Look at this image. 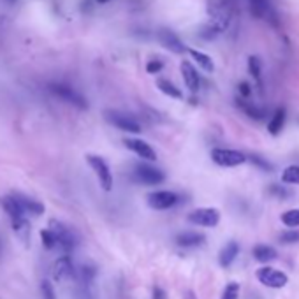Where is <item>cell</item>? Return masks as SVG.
Here are the masks:
<instances>
[{
  "instance_id": "6da1fadb",
  "label": "cell",
  "mask_w": 299,
  "mask_h": 299,
  "mask_svg": "<svg viewBox=\"0 0 299 299\" xmlns=\"http://www.w3.org/2000/svg\"><path fill=\"white\" fill-rule=\"evenodd\" d=\"M48 90L55 95V97L65 101L67 104H73L78 109H88V101L79 94L78 90H74L73 86L65 85V83H50Z\"/></svg>"
},
{
  "instance_id": "7a4b0ae2",
  "label": "cell",
  "mask_w": 299,
  "mask_h": 299,
  "mask_svg": "<svg viewBox=\"0 0 299 299\" xmlns=\"http://www.w3.org/2000/svg\"><path fill=\"white\" fill-rule=\"evenodd\" d=\"M48 229L55 234V238H57V246L62 248L63 254L74 252L78 241H76L74 233L69 229V227L63 225L62 222H58V220H50V227H48Z\"/></svg>"
},
{
  "instance_id": "3957f363",
  "label": "cell",
  "mask_w": 299,
  "mask_h": 299,
  "mask_svg": "<svg viewBox=\"0 0 299 299\" xmlns=\"http://www.w3.org/2000/svg\"><path fill=\"white\" fill-rule=\"evenodd\" d=\"M86 160H88L91 171L95 173V176H97L102 189L106 192H111V189H113V174H111L107 162L102 157H99V155H86Z\"/></svg>"
},
{
  "instance_id": "277c9868",
  "label": "cell",
  "mask_w": 299,
  "mask_h": 299,
  "mask_svg": "<svg viewBox=\"0 0 299 299\" xmlns=\"http://www.w3.org/2000/svg\"><path fill=\"white\" fill-rule=\"evenodd\" d=\"M104 118L111 123V125H114L117 129L123 130V132L139 134L143 130L137 120H134L132 117H129V114H125V113H120V111H106Z\"/></svg>"
},
{
  "instance_id": "5b68a950",
  "label": "cell",
  "mask_w": 299,
  "mask_h": 299,
  "mask_svg": "<svg viewBox=\"0 0 299 299\" xmlns=\"http://www.w3.org/2000/svg\"><path fill=\"white\" fill-rule=\"evenodd\" d=\"M211 160L215 164L222 167H236L246 162V155L236 150H227V148H215L211 150Z\"/></svg>"
},
{
  "instance_id": "8992f818",
  "label": "cell",
  "mask_w": 299,
  "mask_h": 299,
  "mask_svg": "<svg viewBox=\"0 0 299 299\" xmlns=\"http://www.w3.org/2000/svg\"><path fill=\"white\" fill-rule=\"evenodd\" d=\"M148 201V206L151 210H171L173 206L178 204L179 197L178 194L171 192V190H155V192L148 194L146 197Z\"/></svg>"
},
{
  "instance_id": "52a82bcc",
  "label": "cell",
  "mask_w": 299,
  "mask_h": 299,
  "mask_svg": "<svg viewBox=\"0 0 299 299\" xmlns=\"http://www.w3.org/2000/svg\"><path fill=\"white\" fill-rule=\"evenodd\" d=\"M134 178L139 183H145V185H160L166 179V174L158 167H153L148 164H137L134 171Z\"/></svg>"
},
{
  "instance_id": "ba28073f",
  "label": "cell",
  "mask_w": 299,
  "mask_h": 299,
  "mask_svg": "<svg viewBox=\"0 0 299 299\" xmlns=\"http://www.w3.org/2000/svg\"><path fill=\"white\" fill-rule=\"evenodd\" d=\"M189 222L201 227H215L220 222V213L215 208H199L189 213Z\"/></svg>"
},
{
  "instance_id": "9c48e42d",
  "label": "cell",
  "mask_w": 299,
  "mask_h": 299,
  "mask_svg": "<svg viewBox=\"0 0 299 299\" xmlns=\"http://www.w3.org/2000/svg\"><path fill=\"white\" fill-rule=\"evenodd\" d=\"M257 280L262 285L269 287V289H282V287L287 285L289 278H287L285 273L274 268H261L257 269Z\"/></svg>"
},
{
  "instance_id": "30bf717a",
  "label": "cell",
  "mask_w": 299,
  "mask_h": 299,
  "mask_svg": "<svg viewBox=\"0 0 299 299\" xmlns=\"http://www.w3.org/2000/svg\"><path fill=\"white\" fill-rule=\"evenodd\" d=\"M123 145H125V148L134 151L137 157H141L143 160H148V162L157 160V153H155V150L151 148L146 141H143V139L127 137V139H123Z\"/></svg>"
},
{
  "instance_id": "8fae6325",
  "label": "cell",
  "mask_w": 299,
  "mask_h": 299,
  "mask_svg": "<svg viewBox=\"0 0 299 299\" xmlns=\"http://www.w3.org/2000/svg\"><path fill=\"white\" fill-rule=\"evenodd\" d=\"M250 11L255 18L266 19L271 25H278V18L271 6V0H250Z\"/></svg>"
},
{
  "instance_id": "7c38bea8",
  "label": "cell",
  "mask_w": 299,
  "mask_h": 299,
  "mask_svg": "<svg viewBox=\"0 0 299 299\" xmlns=\"http://www.w3.org/2000/svg\"><path fill=\"white\" fill-rule=\"evenodd\" d=\"M157 39L160 41V44L167 48L169 51H173V53H178V55H181V53H185L187 51V46L181 42V39L178 37L176 34H174L173 30H169V29H160L157 32Z\"/></svg>"
},
{
  "instance_id": "4fadbf2b",
  "label": "cell",
  "mask_w": 299,
  "mask_h": 299,
  "mask_svg": "<svg viewBox=\"0 0 299 299\" xmlns=\"http://www.w3.org/2000/svg\"><path fill=\"white\" fill-rule=\"evenodd\" d=\"M73 277H76V268L73 264V261H71L69 255H63V257H60L55 261L53 264V278L57 282H65V280H71Z\"/></svg>"
},
{
  "instance_id": "5bb4252c",
  "label": "cell",
  "mask_w": 299,
  "mask_h": 299,
  "mask_svg": "<svg viewBox=\"0 0 299 299\" xmlns=\"http://www.w3.org/2000/svg\"><path fill=\"white\" fill-rule=\"evenodd\" d=\"M13 195L16 197V201L19 202V206H21L23 213H30V215H34V217H39V215L44 213V206H42L39 201H35V199H30L19 192H16Z\"/></svg>"
},
{
  "instance_id": "9a60e30c",
  "label": "cell",
  "mask_w": 299,
  "mask_h": 299,
  "mask_svg": "<svg viewBox=\"0 0 299 299\" xmlns=\"http://www.w3.org/2000/svg\"><path fill=\"white\" fill-rule=\"evenodd\" d=\"M181 76H183V81H185L187 88L190 91H197L199 90V74L195 71V67L190 62H181Z\"/></svg>"
},
{
  "instance_id": "2e32d148",
  "label": "cell",
  "mask_w": 299,
  "mask_h": 299,
  "mask_svg": "<svg viewBox=\"0 0 299 299\" xmlns=\"http://www.w3.org/2000/svg\"><path fill=\"white\" fill-rule=\"evenodd\" d=\"M0 206H2V210L9 215L11 220L25 217V213H23L21 206H19V202L16 201L14 195H4V197H0Z\"/></svg>"
},
{
  "instance_id": "e0dca14e",
  "label": "cell",
  "mask_w": 299,
  "mask_h": 299,
  "mask_svg": "<svg viewBox=\"0 0 299 299\" xmlns=\"http://www.w3.org/2000/svg\"><path fill=\"white\" fill-rule=\"evenodd\" d=\"M239 254V245L236 241H229L224 248L220 250V254H218V262H220L222 268H229L231 264L234 262V259L238 257Z\"/></svg>"
},
{
  "instance_id": "ac0fdd59",
  "label": "cell",
  "mask_w": 299,
  "mask_h": 299,
  "mask_svg": "<svg viewBox=\"0 0 299 299\" xmlns=\"http://www.w3.org/2000/svg\"><path fill=\"white\" fill-rule=\"evenodd\" d=\"M204 234L201 233H192V231H187V233H179L176 236V245L185 246V248H192V246H199L204 243Z\"/></svg>"
},
{
  "instance_id": "d6986e66",
  "label": "cell",
  "mask_w": 299,
  "mask_h": 299,
  "mask_svg": "<svg viewBox=\"0 0 299 299\" xmlns=\"http://www.w3.org/2000/svg\"><path fill=\"white\" fill-rule=\"evenodd\" d=\"M76 277H78L79 285H91L97 277V269L91 264H83L81 268L76 271Z\"/></svg>"
},
{
  "instance_id": "ffe728a7",
  "label": "cell",
  "mask_w": 299,
  "mask_h": 299,
  "mask_svg": "<svg viewBox=\"0 0 299 299\" xmlns=\"http://www.w3.org/2000/svg\"><path fill=\"white\" fill-rule=\"evenodd\" d=\"M252 254H254L255 261H259V262H269V261H273V259H277V250L269 245L254 246Z\"/></svg>"
},
{
  "instance_id": "44dd1931",
  "label": "cell",
  "mask_w": 299,
  "mask_h": 299,
  "mask_svg": "<svg viewBox=\"0 0 299 299\" xmlns=\"http://www.w3.org/2000/svg\"><path fill=\"white\" fill-rule=\"evenodd\" d=\"M11 222H13V231L16 233V236L21 239L23 243L29 241V238H30V224L27 222V218L25 217L14 218V220H11Z\"/></svg>"
},
{
  "instance_id": "7402d4cb",
  "label": "cell",
  "mask_w": 299,
  "mask_h": 299,
  "mask_svg": "<svg viewBox=\"0 0 299 299\" xmlns=\"http://www.w3.org/2000/svg\"><path fill=\"white\" fill-rule=\"evenodd\" d=\"M284 123H285V109L284 107H280V109H277V113L273 114V118H271L269 125H268V130L271 135H277L282 132V129H284Z\"/></svg>"
},
{
  "instance_id": "603a6c76",
  "label": "cell",
  "mask_w": 299,
  "mask_h": 299,
  "mask_svg": "<svg viewBox=\"0 0 299 299\" xmlns=\"http://www.w3.org/2000/svg\"><path fill=\"white\" fill-rule=\"evenodd\" d=\"M187 51H189L190 57H192L195 62H197L199 65L206 71V73H213L215 71V63H213V60L208 57V55L201 53V51H197V50H187Z\"/></svg>"
},
{
  "instance_id": "cb8c5ba5",
  "label": "cell",
  "mask_w": 299,
  "mask_h": 299,
  "mask_svg": "<svg viewBox=\"0 0 299 299\" xmlns=\"http://www.w3.org/2000/svg\"><path fill=\"white\" fill-rule=\"evenodd\" d=\"M157 88L166 94L167 97H173V99H181L183 94L178 90V86H174L169 79H157Z\"/></svg>"
},
{
  "instance_id": "d4e9b609",
  "label": "cell",
  "mask_w": 299,
  "mask_h": 299,
  "mask_svg": "<svg viewBox=\"0 0 299 299\" xmlns=\"http://www.w3.org/2000/svg\"><path fill=\"white\" fill-rule=\"evenodd\" d=\"M282 181L289 185H299V166H289L282 173Z\"/></svg>"
},
{
  "instance_id": "484cf974",
  "label": "cell",
  "mask_w": 299,
  "mask_h": 299,
  "mask_svg": "<svg viewBox=\"0 0 299 299\" xmlns=\"http://www.w3.org/2000/svg\"><path fill=\"white\" fill-rule=\"evenodd\" d=\"M282 222L287 227H299V210H289L282 215Z\"/></svg>"
},
{
  "instance_id": "4316f807",
  "label": "cell",
  "mask_w": 299,
  "mask_h": 299,
  "mask_svg": "<svg viewBox=\"0 0 299 299\" xmlns=\"http://www.w3.org/2000/svg\"><path fill=\"white\" fill-rule=\"evenodd\" d=\"M248 69H250V74L257 79V83H261V71H262L261 60H259L257 57H250L248 58Z\"/></svg>"
},
{
  "instance_id": "83f0119b",
  "label": "cell",
  "mask_w": 299,
  "mask_h": 299,
  "mask_svg": "<svg viewBox=\"0 0 299 299\" xmlns=\"http://www.w3.org/2000/svg\"><path fill=\"white\" fill-rule=\"evenodd\" d=\"M41 239H42V245H44V248H48V250L57 248V238H55V234L51 233L50 229L41 231Z\"/></svg>"
},
{
  "instance_id": "f1b7e54d",
  "label": "cell",
  "mask_w": 299,
  "mask_h": 299,
  "mask_svg": "<svg viewBox=\"0 0 299 299\" xmlns=\"http://www.w3.org/2000/svg\"><path fill=\"white\" fill-rule=\"evenodd\" d=\"M239 106L243 107V111H245L248 117H252L255 120L264 118V109H259V107H255L252 104H246V102H243V101H239Z\"/></svg>"
},
{
  "instance_id": "f546056e",
  "label": "cell",
  "mask_w": 299,
  "mask_h": 299,
  "mask_svg": "<svg viewBox=\"0 0 299 299\" xmlns=\"http://www.w3.org/2000/svg\"><path fill=\"white\" fill-rule=\"evenodd\" d=\"M239 297V284L236 282H231L227 284L224 289V294H222V299H238Z\"/></svg>"
},
{
  "instance_id": "4dcf8cb0",
  "label": "cell",
  "mask_w": 299,
  "mask_h": 299,
  "mask_svg": "<svg viewBox=\"0 0 299 299\" xmlns=\"http://www.w3.org/2000/svg\"><path fill=\"white\" fill-rule=\"evenodd\" d=\"M41 296H42V299H58L50 280H42L41 282Z\"/></svg>"
},
{
  "instance_id": "1f68e13d",
  "label": "cell",
  "mask_w": 299,
  "mask_h": 299,
  "mask_svg": "<svg viewBox=\"0 0 299 299\" xmlns=\"http://www.w3.org/2000/svg\"><path fill=\"white\" fill-rule=\"evenodd\" d=\"M282 243H297L299 241V231H287V233L280 234Z\"/></svg>"
},
{
  "instance_id": "d6a6232c",
  "label": "cell",
  "mask_w": 299,
  "mask_h": 299,
  "mask_svg": "<svg viewBox=\"0 0 299 299\" xmlns=\"http://www.w3.org/2000/svg\"><path fill=\"white\" fill-rule=\"evenodd\" d=\"M76 299H95L94 292H91V285H81L78 290V297Z\"/></svg>"
},
{
  "instance_id": "836d02e7",
  "label": "cell",
  "mask_w": 299,
  "mask_h": 299,
  "mask_svg": "<svg viewBox=\"0 0 299 299\" xmlns=\"http://www.w3.org/2000/svg\"><path fill=\"white\" fill-rule=\"evenodd\" d=\"M248 158H250V160H252L257 167H261V169H264V171H271V169H273L269 162H266L264 158H259L257 155H248Z\"/></svg>"
},
{
  "instance_id": "e575fe53",
  "label": "cell",
  "mask_w": 299,
  "mask_h": 299,
  "mask_svg": "<svg viewBox=\"0 0 299 299\" xmlns=\"http://www.w3.org/2000/svg\"><path fill=\"white\" fill-rule=\"evenodd\" d=\"M162 67H164V63H162L160 60H150V62L146 63V73L155 74V73H158V71H162Z\"/></svg>"
},
{
  "instance_id": "d590c367",
  "label": "cell",
  "mask_w": 299,
  "mask_h": 299,
  "mask_svg": "<svg viewBox=\"0 0 299 299\" xmlns=\"http://www.w3.org/2000/svg\"><path fill=\"white\" fill-rule=\"evenodd\" d=\"M167 294L164 289H160V287H153V299H166Z\"/></svg>"
},
{
  "instance_id": "8d00e7d4",
  "label": "cell",
  "mask_w": 299,
  "mask_h": 299,
  "mask_svg": "<svg viewBox=\"0 0 299 299\" xmlns=\"http://www.w3.org/2000/svg\"><path fill=\"white\" fill-rule=\"evenodd\" d=\"M250 91H252V90H250V85H248V83H241V85H239V94H241L243 97H248Z\"/></svg>"
},
{
  "instance_id": "74e56055",
  "label": "cell",
  "mask_w": 299,
  "mask_h": 299,
  "mask_svg": "<svg viewBox=\"0 0 299 299\" xmlns=\"http://www.w3.org/2000/svg\"><path fill=\"white\" fill-rule=\"evenodd\" d=\"M269 192H271V194L280 195V197H285V195H287V192H285L284 189H282V187H274V185H271V187H269Z\"/></svg>"
},
{
  "instance_id": "f35d334b",
  "label": "cell",
  "mask_w": 299,
  "mask_h": 299,
  "mask_svg": "<svg viewBox=\"0 0 299 299\" xmlns=\"http://www.w3.org/2000/svg\"><path fill=\"white\" fill-rule=\"evenodd\" d=\"M99 4H107V2H111V0H97Z\"/></svg>"
},
{
  "instance_id": "ab89813d",
  "label": "cell",
  "mask_w": 299,
  "mask_h": 299,
  "mask_svg": "<svg viewBox=\"0 0 299 299\" xmlns=\"http://www.w3.org/2000/svg\"><path fill=\"white\" fill-rule=\"evenodd\" d=\"M0 255H2V238H0Z\"/></svg>"
}]
</instances>
